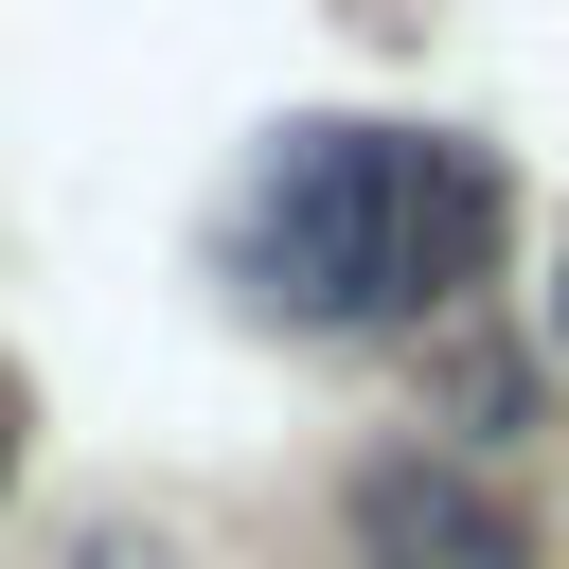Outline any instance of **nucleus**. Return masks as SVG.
Listing matches in <instances>:
<instances>
[{
    "label": "nucleus",
    "instance_id": "nucleus-1",
    "mask_svg": "<svg viewBox=\"0 0 569 569\" xmlns=\"http://www.w3.org/2000/svg\"><path fill=\"white\" fill-rule=\"evenodd\" d=\"M516 231V160L462 124H302L249 196V284L284 320H445Z\"/></svg>",
    "mask_w": 569,
    "mask_h": 569
},
{
    "label": "nucleus",
    "instance_id": "nucleus-2",
    "mask_svg": "<svg viewBox=\"0 0 569 569\" xmlns=\"http://www.w3.org/2000/svg\"><path fill=\"white\" fill-rule=\"evenodd\" d=\"M356 569H533V551H516V498L480 462L391 445V462H356Z\"/></svg>",
    "mask_w": 569,
    "mask_h": 569
},
{
    "label": "nucleus",
    "instance_id": "nucleus-3",
    "mask_svg": "<svg viewBox=\"0 0 569 569\" xmlns=\"http://www.w3.org/2000/svg\"><path fill=\"white\" fill-rule=\"evenodd\" d=\"M0 480H18V391H0Z\"/></svg>",
    "mask_w": 569,
    "mask_h": 569
},
{
    "label": "nucleus",
    "instance_id": "nucleus-4",
    "mask_svg": "<svg viewBox=\"0 0 569 569\" xmlns=\"http://www.w3.org/2000/svg\"><path fill=\"white\" fill-rule=\"evenodd\" d=\"M89 569H142V551H89Z\"/></svg>",
    "mask_w": 569,
    "mask_h": 569
},
{
    "label": "nucleus",
    "instance_id": "nucleus-5",
    "mask_svg": "<svg viewBox=\"0 0 569 569\" xmlns=\"http://www.w3.org/2000/svg\"><path fill=\"white\" fill-rule=\"evenodd\" d=\"M551 338H569V284H551Z\"/></svg>",
    "mask_w": 569,
    "mask_h": 569
}]
</instances>
